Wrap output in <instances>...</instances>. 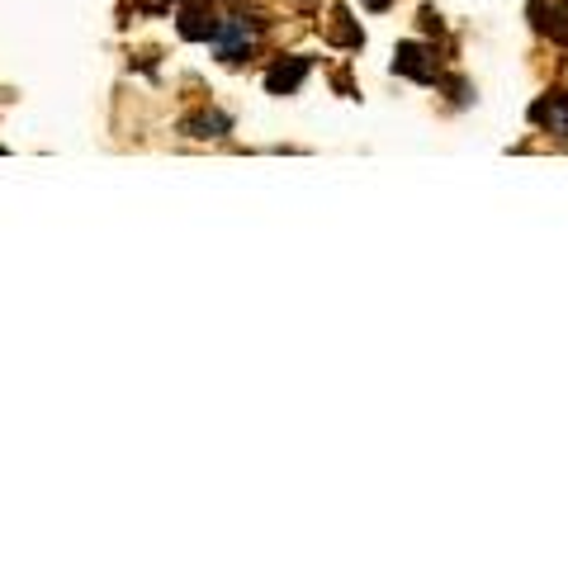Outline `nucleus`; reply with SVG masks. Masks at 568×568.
Segmentation results:
<instances>
[{
  "label": "nucleus",
  "instance_id": "1",
  "mask_svg": "<svg viewBox=\"0 0 568 568\" xmlns=\"http://www.w3.org/2000/svg\"><path fill=\"white\" fill-rule=\"evenodd\" d=\"M261 24L246 20V14H233V20H219V33H213V48H219L223 62H237L242 52H252Z\"/></svg>",
  "mask_w": 568,
  "mask_h": 568
},
{
  "label": "nucleus",
  "instance_id": "2",
  "mask_svg": "<svg viewBox=\"0 0 568 568\" xmlns=\"http://www.w3.org/2000/svg\"><path fill=\"white\" fill-rule=\"evenodd\" d=\"M308 58H290V62H275L271 71H265V91L271 95H294L298 85H304V77H308Z\"/></svg>",
  "mask_w": 568,
  "mask_h": 568
},
{
  "label": "nucleus",
  "instance_id": "3",
  "mask_svg": "<svg viewBox=\"0 0 568 568\" xmlns=\"http://www.w3.org/2000/svg\"><path fill=\"white\" fill-rule=\"evenodd\" d=\"M530 14H536V29L549 33V39H568V0H536L530 6Z\"/></svg>",
  "mask_w": 568,
  "mask_h": 568
},
{
  "label": "nucleus",
  "instance_id": "4",
  "mask_svg": "<svg viewBox=\"0 0 568 568\" xmlns=\"http://www.w3.org/2000/svg\"><path fill=\"white\" fill-rule=\"evenodd\" d=\"M394 71H403V77H413V81H436V58L422 43H403Z\"/></svg>",
  "mask_w": 568,
  "mask_h": 568
},
{
  "label": "nucleus",
  "instance_id": "5",
  "mask_svg": "<svg viewBox=\"0 0 568 568\" xmlns=\"http://www.w3.org/2000/svg\"><path fill=\"white\" fill-rule=\"evenodd\" d=\"M530 119H536L540 129H549V133H568V91H555V95L536 100Z\"/></svg>",
  "mask_w": 568,
  "mask_h": 568
},
{
  "label": "nucleus",
  "instance_id": "6",
  "mask_svg": "<svg viewBox=\"0 0 568 568\" xmlns=\"http://www.w3.org/2000/svg\"><path fill=\"white\" fill-rule=\"evenodd\" d=\"M181 33L194 43H213V33H219V20L213 14H200V10H185L181 14Z\"/></svg>",
  "mask_w": 568,
  "mask_h": 568
},
{
  "label": "nucleus",
  "instance_id": "7",
  "mask_svg": "<svg viewBox=\"0 0 568 568\" xmlns=\"http://www.w3.org/2000/svg\"><path fill=\"white\" fill-rule=\"evenodd\" d=\"M227 129H233V123H227L223 114H200V119H190V123H185V133H190V138H223Z\"/></svg>",
  "mask_w": 568,
  "mask_h": 568
},
{
  "label": "nucleus",
  "instance_id": "8",
  "mask_svg": "<svg viewBox=\"0 0 568 568\" xmlns=\"http://www.w3.org/2000/svg\"><path fill=\"white\" fill-rule=\"evenodd\" d=\"M332 20H336V24H332V43H342V48H361V43H365V33L355 29V24H346V10H336Z\"/></svg>",
  "mask_w": 568,
  "mask_h": 568
},
{
  "label": "nucleus",
  "instance_id": "9",
  "mask_svg": "<svg viewBox=\"0 0 568 568\" xmlns=\"http://www.w3.org/2000/svg\"><path fill=\"white\" fill-rule=\"evenodd\" d=\"M365 10H388V0H361Z\"/></svg>",
  "mask_w": 568,
  "mask_h": 568
}]
</instances>
